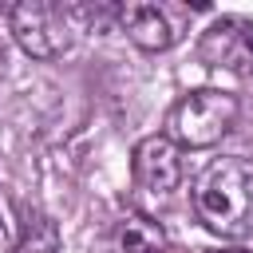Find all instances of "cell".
Listing matches in <instances>:
<instances>
[{"mask_svg":"<svg viewBox=\"0 0 253 253\" xmlns=\"http://www.w3.org/2000/svg\"><path fill=\"white\" fill-rule=\"evenodd\" d=\"M190 206L210 233L225 241L249 237L253 233V162L237 154L206 162L190 186Z\"/></svg>","mask_w":253,"mask_h":253,"instance_id":"cell-1","label":"cell"},{"mask_svg":"<svg viewBox=\"0 0 253 253\" xmlns=\"http://www.w3.org/2000/svg\"><path fill=\"white\" fill-rule=\"evenodd\" d=\"M237 123V95L221 91V87H202V91H190L182 95L170 115H166V138L174 146H190V150H202V146H213L221 142Z\"/></svg>","mask_w":253,"mask_h":253,"instance_id":"cell-2","label":"cell"},{"mask_svg":"<svg viewBox=\"0 0 253 253\" xmlns=\"http://www.w3.org/2000/svg\"><path fill=\"white\" fill-rule=\"evenodd\" d=\"M71 8L63 4H47V0H24L8 8V28L16 36V43L36 55V59H51L59 51H67L71 43V24H67Z\"/></svg>","mask_w":253,"mask_h":253,"instance_id":"cell-3","label":"cell"},{"mask_svg":"<svg viewBox=\"0 0 253 253\" xmlns=\"http://www.w3.org/2000/svg\"><path fill=\"white\" fill-rule=\"evenodd\" d=\"M198 59L206 67H221V71H233V75H253V20L217 16L198 40Z\"/></svg>","mask_w":253,"mask_h":253,"instance_id":"cell-4","label":"cell"},{"mask_svg":"<svg viewBox=\"0 0 253 253\" xmlns=\"http://www.w3.org/2000/svg\"><path fill=\"white\" fill-rule=\"evenodd\" d=\"M130 174L138 182V190L154 194V198H166L182 186V146H174L166 134H146L134 142L130 150Z\"/></svg>","mask_w":253,"mask_h":253,"instance_id":"cell-5","label":"cell"},{"mask_svg":"<svg viewBox=\"0 0 253 253\" xmlns=\"http://www.w3.org/2000/svg\"><path fill=\"white\" fill-rule=\"evenodd\" d=\"M115 20L126 32V40L134 47H142V51H166L178 40L166 8H158V4H119V16Z\"/></svg>","mask_w":253,"mask_h":253,"instance_id":"cell-6","label":"cell"},{"mask_svg":"<svg viewBox=\"0 0 253 253\" xmlns=\"http://www.w3.org/2000/svg\"><path fill=\"white\" fill-rule=\"evenodd\" d=\"M115 253H166V233L146 213H126L115 225Z\"/></svg>","mask_w":253,"mask_h":253,"instance_id":"cell-7","label":"cell"},{"mask_svg":"<svg viewBox=\"0 0 253 253\" xmlns=\"http://www.w3.org/2000/svg\"><path fill=\"white\" fill-rule=\"evenodd\" d=\"M12 253H59V225L43 210L20 206V241Z\"/></svg>","mask_w":253,"mask_h":253,"instance_id":"cell-8","label":"cell"},{"mask_svg":"<svg viewBox=\"0 0 253 253\" xmlns=\"http://www.w3.org/2000/svg\"><path fill=\"white\" fill-rule=\"evenodd\" d=\"M0 253H12V233H8V221L0 213Z\"/></svg>","mask_w":253,"mask_h":253,"instance_id":"cell-9","label":"cell"},{"mask_svg":"<svg viewBox=\"0 0 253 253\" xmlns=\"http://www.w3.org/2000/svg\"><path fill=\"white\" fill-rule=\"evenodd\" d=\"M213 253H249V249H213Z\"/></svg>","mask_w":253,"mask_h":253,"instance_id":"cell-10","label":"cell"}]
</instances>
